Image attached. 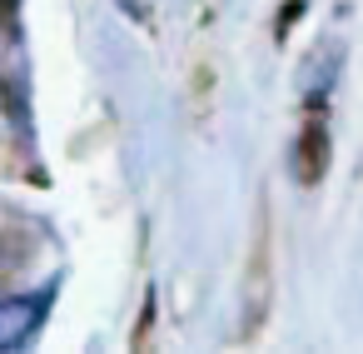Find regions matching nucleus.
<instances>
[{"mask_svg": "<svg viewBox=\"0 0 363 354\" xmlns=\"http://www.w3.org/2000/svg\"><path fill=\"white\" fill-rule=\"evenodd\" d=\"M294 16H303V0H289V6H284V21H274V36H279V41L289 36V26H294Z\"/></svg>", "mask_w": 363, "mask_h": 354, "instance_id": "obj_3", "label": "nucleus"}, {"mask_svg": "<svg viewBox=\"0 0 363 354\" xmlns=\"http://www.w3.org/2000/svg\"><path fill=\"white\" fill-rule=\"evenodd\" d=\"M45 304H50V294H26V299H11V304H6L0 324H6V344H11V349H21V344L30 339V329L45 319Z\"/></svg>", "mask_w": 363, "mask_h": 354, "instance_id": "obj_2", "label": "nucleus"}, {"mask_svg": "<svg viewBox=\"0 0 363 354\" xmlns=\"http://www.w3.org/2000/svg\"><path fill=\"white\" fill-rule=\"evenodd\" d=\"M294 175H298L303 190H313V185L328 175V130H323V120L303 125V135H298V145H294Z\"/></svg>", "mask_w": 363, "mask_h": 354, "instance_id": "obj_1", "label": "nucleus"}]
</instances>
